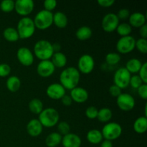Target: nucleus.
Wrapping results in <instances>:
<instances>
[{
	"label": "nucleus",
	"instance_id": "1",
	"mask_svg": "<svg viewBox=\"0 0 147 147\" xmlns=\"http://www.w3.org/2000/svg\"><path fill=\"white\" fill-rule=\"evenodd\" d=\"M60 83L67 90H71L78 85L80 78V73L75 67H67L60 75Z\"/></svg>",
	"mask_w": 147,
	"mask_h": 147
},
{
	"label": "nucleus",
	"instance_id": "2",
	"mask_svg": "<svg viewBox=\"0 0 147 147\" xmlns=\"http://www.w3.org/2000/svg\"><path fill=\"white\" fill-rule=\"evenodd\" d=\"M34 54L39 60H50L54 54L53 44L47 40H40L34 45Z\"/></svg>",
	"mask_w": 147,
	"mask_h": 147
},
{
	"label": "nucleus",
	"instance_id": "3",
	"mask_svg": "<svg viewBox=\"0 0 147 147\" xmlns=\"http://www.w3.org/2000/svg\"><path fill=\"white\" fill-rule=\"evenodd\" d=\"M60 119V115L54 108H47L43 109L39 114L38 120L43 127L52 128L57 125Z\"/></svg>",
	"mask_w": 147,
	"mask_h": 147
},
{
	"label": "nucleus",
	"instance_id": "4",
	"mask_svg": "<svg viewBox=\"0 0 147 147\" xmlns=\"http://www.w3.org/2000/svg\"><path fill=\"white\" fill-rule=\"evenodd\" d=\"M36 27L32 18L24 17L20 19L17 24V30L21 39H29L34 34Z\"/></svg>",
	"mask_w": 147,
	"mask_h": 147
},
{
	"label": "nucleus",
	"instance_id": "5",
	"mask_svg": "<svg viewBox=\"0 0 147 147\" xmlns=\"http://www.w3.org/2000/svg\"><path fill=\"white\" fill-rule=\"evenodd\" d=\"M36 28L40 30H47L53 24V13L47 10H40L33 20Z\"/></svg>",
	"mask_w": 147,
	"mask_h": 147
},
{
	"label": "nucleus",
	"instance_id": "6",
	"mask_svg": "<svg viewBox=\"0 0 147 147\" xmlns=\"http://www.w3.org/2000/svg\"><path fill=\"white\" fill-rule=\"evenodd\" d=\"M101 134L105 140L112 142L120 137L122 134V127L116 122H108L102 129Z\"/></svg>",
	"mask_w": 147,
	"mask_h": 147
},
{
	"label": "nucleus",
	"instance_id": "7",
	"mask_svg": "<svg viewBox=\"0 0 147 147\" xmlns=\"http://www.w3.org/2000/svg\"><path fill=\"white\" fill-rule=\"evenodd\" d=\"M131 74L125 67H122L116 70L113 75L114 85L121 89L126 88L129 86Z\"/></svg>",
	"mask_w": 147,
	"mask_h": 147
},
{
	"label": "nucleus",
	"instance_id": "8",
	"mask_svg": "<svg viewBox=\"0 0 147 147\" xmlns=\"http://www.w3.org/2000/svg\"><path fill=\"white\" fill-rule=\"evenodd\" d=\"M136 40L131 35L121 37L116 43V50L121 54H128L135 49Z\"/></svg>",
	"mask_w": 147,
	"mask_h": 147
},
{
	"label": "nucleus",
	"instance_id": "9",
	"mask_svg": "<svg viewBox=\"0 0 147 147\" xmlns=\"http://www.w3.org/2000/svg\"><path fill=\"white\" fill-rule=\"evenodd\" d=\"M95 60L90 55L84 54L81 55L78 62V70L83 74H89L93 70Z\"/></svg>",
	"mask_w": 147,
	"mask_h": 147
},
{
	"label": "nucleus",
	"instance_id": "10",
	"mask_svg": "<svg viewBox=\"0 0 147 147\" xmlns=\"http://www.w3.org/2000/svg\"><path fill=\"white\" fill-rule=\"evenodd\" d=\"M116 103L119 109L123 111H130L134 108L135 99L129 93H121L116 98Z\"/></svg>",
	"mask_w": 147,
	"mask_h": 147
},
{
	"label": "nucleus",
	"instance_id": "11",
	"mask_svg": "<svg viewBox=\"0 0 147 147\" xmlns=\"http://www.w3.org/2000/svg\"><path fill=\"white\" fill-rule=\"evenodd\" d=\"M34 3L32 0H17L14 1L16 12L23 17H27L34 10Z\"/></svg>",
	"mask_w": 147,
	"mask_h": 147
},
{
	"label": "nucleus",
	"instance_id": "12",
	"mask_svg": "<svg viewBox=\"0 0 147 147\" xmlns=\"http://www.w3.org/2000/svg\"><path fill=\"white\" fill-rule=\"evenodd\" d=\"M119 24V20L116 14L108 13L104 17L101 22V27L106 32H112L115 31Z\"/></svg>",
	"mask_w": 147,
	"mask_h": 147
},
{
	"label": "nucleus",
	"instance_id": "13",
	"mask_svg": "<svg viewBox=\"0 0 147 147\" xmlns=\"http://www.w3.org/2000/svg\"><path fill=\"white\" fill-rule=\"evenodd\" d=\"M17 57L22 65L27 67L32 65L34 63V54L28 47H20L17 52Z\"/></svg>",
	"mask_w": 147,
	"mask_h": 147
},
{
	"label": "nucleus",
	"instance_id": "14",
	"mask_svg": "<svg viewBox=\"0 0 147 147\" xmlns=\"http://www.w3.org/2000/svg\"><path fill=\"white\" fill-rule=\"evenodd\" d=\"M46 94L53 100H60L65 95V89L60 83H52L47 86Z\"/></svg>",
	"mask_w": 147,
	"mask_h": 147
},
{
	"label": "nucleus",
	"instance_id": "15",
	"mask_svg": "<svg viewBox=\"0 0 147 147\" xmlns=\"http://www.w3.org/2000/svg\"><path fill=\"white\" fill-rule=\"evenodd\" d=\"M55 67L50 60H41L37 66V72L42 78H48L54 73Z\"/></svg>",
	"mask_w": 147,
	"mask_h": 147
},
{
	"label": "nucleus",
	"instance_id": "16",
	"mask_svg": "<svg viewBox=\"0 0 147 147\" xmlns=\"http://www.w3.org/2000/svg\"><path fill=\"white\" fill-rule=\"evenodd\" d=\"M70 96L71 97L73 101L78 103H82L86 102L88 99L89 94L87 90L82 87L77 86L76 88L70 90Z\"/></svg>",
	"mask_w": 147,
	"mask_h": 147
},
{
	"label": "nucleus",
	"instance_id": "17",
	"mask_svg": "<svg viewBox=\"0 0 147 147\" xmlns=\"http://www.w3.org/2000/svg\"><path fill=\"white\" fill-rule=\"evenodd\" d=\"M61 144L63 147H80L82 141L78 135L69 133L63 136Z\"/></svg>",
	"mask_w": 147,
	"mask_h": 147
},
{
	"label": "nucleus",
	"instance_id": "18",
	"mask_svg": "<svg viewBox=\"0 0 147 147\" xmlns=\"http://www.w3.org/2000/svg\"><path fill=\"white\" fill-rule=\"evenodd\" d=\"M43 130V126L37 119H31L27 125V131L30 136L37 137L40 136Z\"/></svg>",
	"mask_w": 147,
	"mask_h": 147
},
{
	"label": "nucleus",
	"instance_id": "19",
	"mask_svg": "<svg viewBox=\"0 0 147 147\" xmlns=\"http://www.w3.org/2000/svg\"><path fill=\"white\" fill-rule=\"evenodd\" d=\"M129 23L131 27H138L140 28L143 25L146 24V17L143 13L139 12V11H136L130 14L129 17Z\"/></svg>",
	"mask_w": 147,
	"mask_h": 147
},
{
	"label": "nucleus",
	"instance_id": "20",
	"mask_svg": "<svg viewBox=\"0 0 147 147\" xmlns=\"http://www.w3.org/2000/svg\"><path fill=\"white\" fill-rule=\"evenodd\" d=\"M51 62L55 67L62 68L67 64V57L62 52L54 53L51 57Z\"/></svg>",
	"mask_w": 147,
	"mask_h": 147
},
{
	"label": "nucleus",
	"instance_id": "21",
	"mask_svg": "<svg viewBox=\"0 0 147 147\" xmlns=\"http://www.w3.org/2000/svg\"><path fill=\"white\" fill-rule=\"evenodd\" d=\"M86 139L88 142L92 144H98L101 143L103 138L100 131L98 129H91L87 133Z\"/></svg>",
	"mask_w": 147,
	"mask_h": 147
},
{
	"label": "nucleus",
	"instance_id": "22",
	"mask_svg": "<svg viewBox=\"0 0 147 147\" xmlns=\"http://www.w3.org/2000/svg\"><path fill=\"white\" fill-rule=\"evenodd\" d=\"M67 17L65 13L62 11H57L53 14V24L58 28H65L67 26Z\"/></svg>",
	"mask_w": 147,
	"mask_h": 147
},
{
	"label": "nucleus",
	"instance_id": "23",
	"mask_svg": "<svg viewBox=\"0 0 147 147\" xmlns=\"http://www.w3.org/2000/svg\"><path fill=\"white\" fill-rule=\"evenodd\" d=\"M134 130L139 134H143L147 130V118L145 116L139 117L134 123Z\"/></svg>",
	"mask_w": 147,
	"mask_h": 147
},
{
	"label": "nucleus",
	"instance_id": "24",
	"mask_svg": "<svg viewBox=\"0 0 147 147\" xmlns=\"http://www.w3.org/2000/svg\"><path fill=\"white\" fill-rule=\"evenodd\" d=\"M63 136L58 132H53L46 137L45 144L47 147H56L61 144Z\"/></svg>",
	"mask_w": 147,
	"mask_h": 147
},
{
	"label": "nucleus",
	"instance_id": "25",
	"mask_svg": "<svg viewBox=\"0 0 147 147\" xmlns=\"http://www.w3.org/2000/svg\"><path fill=\"white\" fill-rule=\"evenodd\" d=\"M93 31L91 28L88 26H82L79 27L76 32V36L80 41H85L91 37Z\"/></svg>",
	"mask_w": 147,
	"mask_h": 147
},
{
	"label": "nucleus",
	"instance_id": "26",
	"mask_svg": "<svg viewBox=\"0 0 147 147\" xmlns=\"http://www.w3.org/2000/svg\"><path fill=\"white\" fill-rule=\"evenodd\" d=\"M6 86L7 89L10 92H17L21 87V80L17 76H12L8 78L6 82Z\"/></svg>",
	"mask_w": 147,
	"mask_h": 147
},
{
	"label": "nucleus",
	"instance_id": "27",
	"mask_svg": "<svg viewBox=\"0 0 147 147\" xmlns=\"http://www.w3.org/2000/svg\"><path fill=\"white\" fill-rule=\"evenodd\" d=\"M142 65V63L139 59L131 58L126 62L125 68L131 74V73H139L141 67Z\"/></svg>",
	"mask_w": 147,
	"mask_h": 147
},
{
	"label": "nucleus",
	"instance_id": "28",
	"mask_svg": "<svg viewBox=\"0 0 147 147\" xmlns=\"http://www.w3.org/2000/svg\"><path fill=\"white\" fill-rule=\"evenodd\" d=\"M3 36H4V39L7 41L10 42H17L20 39L17 29L11 27H7L4 30V32H3Z\"/></svg>",
	"mask_w": 147,
	"mask_h": 147
},
{
	"label": "nucleus",
	"instance_id": "29",
	"mask_svg": "<svg viewBox=\"0 0 147 147\" xmlns=\"http://www.w3.org/2000/svg\"><path fill=\"white\" fill-rule=\"evenodd\" d=\"M113 116L111 110L109 108H102L98 112L97 119L99 121L103 123H108Z\"/></svg>",
	"mask_w": 147,
	"mask_h": 147
},
{
	"label": "nucleus",
	"instance_id": "30",
	"mask_svg": "<svg viewBox=\"0 0 147 147\" xmlns=\"http://www.w3.org/2000/svg\"><path fill=\"white\" fill-rule=\"evenodd\" d=\"M29 109L32 113L39 115L44 109L42 102L38 98L32 99L29 103Z\"/></svg>",
	"mask_w": 147,
	"mask_h": 147
},
{
	"label": "nucleus",
	"instance_id": "31",
	"mask_svg": "<svg viewBox=\"0 0 147 147\" xmlns=\"http://www.w3.org/2000/svg\"><path fill=\"white\" fill-rule=\"evenodd\" d=\"M116 30L120 36L126 37V36L130 35V34L132 32V27L129 23L122 22L118 25Z\"/></svg>",
	"mask_w": 147,
	"mask_h": 147
},
{
	"label": "nucleus",
	"instance_id": "32",
	"mask_svg": "<svg viewBox=\"0 0 147 147\" xmlns=\"http://www.w3.org/2000/svg\"><path fill=\"white\" fill-rule=\"evenodd\" d=\"M106 62L111 65H115L121 61V55L116 53H109L106 55Z\"/></svg>",
	"mask_w": 147,
	"mask_h": 147
},
{
	"label": "nucleus",
	"instance_id": "33",
	"mask_svg": "<svg viewBox=\"0 0 147 147\" xmlns=\"http://www.w3.org/2000/svg\"><path fill=\"white\" fill-rule=\"evenodd\" d=\"M0 9L5 13H9L14 9V1L13 0H3L0 3Z\"/></svg>",
	"mask_w": 147,
	"mask_h": 147
},
{
	"label": "nucleus",
	"instance_id": "34",
	"mask_svg": "<svg viewBox=\"0 0 147 147\" xmlns=\"http://www.w3.org/2000/svg\"><path fill=\"white\" fill-rule=\"evenodd\" d=\"M135 47H136L140 53L143 54H146L147 53V40L146 39L139 38L136 40V44H135Z\"/></svg>",
	"mask_w": 147,
	"mask_h": 147
},
{
	"label": "nucleus",
	"instance_id": "35",
	"mask_svg": "<svg viewBox=\"0 0 147 147\" xmlns=\"http://www.w3.org/2000/svg\"><path fill=\"white\" fill-rule=\"evenodd\" d=\"M57 131H58V133L60 134V135L65 136V135L70 133V126L67 122L60 121L59 122L58 124H57Z\"/></svg>",
	"mask_w": 147,
	"mask_h": 147
},
{
	"label": "nucleus",
	"instance_id": "36",
	"mask_svg": "<svg viewBox=\"0 0 147 147\" xmlns=\"http://www.w3.org/2000/svg\"><path fill=\"white\" fill-rule=\"evenodd\" d=\"M143 83V81H142V79L140 78L139 75H134V76H131V77L129 85H131V86L133 88L137 90Z\"/></svg>",
	"mask_w": 147,
	"mask_h": 147
},
{
	"label": "nucleus",
	"instance_id": "37",
	"mask_svg": "<svg viewBox=\"0 0 147 147\" xmlns=\"http://www.w3.org/2000/svg\"><path fill=\"white\" fill-rule=\"evenodd\" d=\"M98 110L95 106H89L86 110V116L89 119H95L97 118Z\"/></svg>",
	"mask_w": 147,
	"mask_h": 147
},
{
	"label": "nucleus",
	"instance_id": "38",
	"mask_svg": "<svg viewBox=\"0 0 147 147\" xmlns=\"http://www.w3.org/2000/svg\"><path fill=\"white\" fill-rule=\"evenodd\" d=\"M139 76L144 83L147 84V63H142V65L141 67L140 70L139 71Z\"/></svg>",
	"mask_w": 147,
	"mask_h": 147
},
{
	"label": "nucleus",
	"instance_id": "39",
	"mask_svg": "<svg viewBox=\"0 0 147 147\" xmlns=\"http://www.w3.org/2000/svg\"><path fill=\"white\" fill-rule=\"evenodd\" d=\"M11 73V67L7 63L0 64V77L4 78L8 76Z\"/></svg>",
	"mask_w": 147,
	"mask_h": 147
},
{
	"label": "nucleus",
	"instance_id": "40",
	"mask_svg": "<svg viewBox=\"0 0 147 147\" xmlns=\"http://www.w3.org/2000/svg\"><path fill=\"white\" fill-rule=\"evenodd\" d=\"M57 2L56 0H45L43 3L44 5V9L48 11H52L57 7Z\"/></svg>",
	"mask_w": 147,
	"mask_h": 147
},
{
	"label": "nucleus",
	"instance_id": "41",
	"mask_svg": "<svg viewBox=\"0 0 147 147\" xmlns=\"http://www.w3.org/2000/svg\"><path fill=\"white\" fill-rule=\"evenodd\" d=\"M130 11L128 9L122 8L116 14L119 20H126L130 16Z\"/></svg>",
	"mask_w": 147,
	"mask_h": 147
},
{
	"label": "nucleus",
	"instance_id": "42",
	"mask_svg": "<svg viewBox=\"0 0 147 147\" xmlns=\"http://www.w3.org/2000/svg\"><path fill=\"white\" fill-rule=\"evenodd\" d=\"M109 93H110V94L113 97L115 98H117L118 96H120L122 93L121 89L114 84L110 86V88H109Z\"/></svg>",
	"mask_w": 147,
	"mask_h": 147
},
{
	"label": "nucleus",
	"instance_id": "43",
	"mask_svg": "<svg viewBox=\"0 0 147 147\" xmlns=\"http://www.w3.org/2000/svg\"><path fill=\"white\" fill-rule=\"evenodd\" d=\"M138 94L144 100L147 99V84L143 83L139 88L137 89Z\"/></svg>",
	"mask_w": 147,
	"mask_h": 147
},
{
	"label": "nucleus",
	"instance_id": "44",
	"mask_svg": "<svg viewBox=\"0 0 147 147\" xmlns=\"http://www.w3.org/2000/svg\"><path fill=\"white\" fill-rule=\"evenodd\" d=\"M114 3V0H98V4L103 7H110Z\"/></svg>",
	"mask_w": 147,
	"mask_h": 147
},
{
	"label": "nucleus",
	"instance_id": "45",
	"mask_svg": "<svg viewBox=\"0 0 147 147\" xmlns=\"http://www.w3.org/2000/svg\"><path fill=\"white\" fill-rule=\"evenodd\" d=\"M60 100H61L62 103L65 106H71L72 103H73V100H72L71 97L69 95L65 94V96H63V98Z\"/></svg>",
	"mask_w": 147,
	"mask_h": 147
},
{
	"label": "nucleus",
	"instance_id": "46",
	"mask_svg": "<svg viewBox=\"0 0 147 147\" xmlns=\"http://www.w3.org/2000/svg\"><path fill=\"white\" fill-rule=\"evenodd\" d=\"M139 34H140L141 37L144 39L147 38V25L145 24L142 27L139 28Z\"/></svg>",
	"mask_w": 147,
	"mask_h": 147
},
{
	"label": "nucleus",
	"instance_id": "47",
	"mask_svg": "<svg viewBox=\"0 0 147 147\" xmlns=\"http://www.w3.org/2000/svg\"><path fill=\"white\" fill-rule=\"evenodd\" d=\"M100 147H113V144H112V142L109 140L102 141Z\"/></svg>",
	"mask_w": 147,
	"mask_h": 147
},
{
	"label": "nucleus",
	"instance_id": "48",
	"mask_svg": "<svg viewBox=\"0 0 147 147\" xmlns=\"http://www.w3.org/2000/svg\"><path fill=\"white\" fill-rule=\"evenodd\" d=\"M53 50H54V53H57V52H60V49H61V45L59 43L56 42L53 44Z\"/></svg>",
	"mask_w": 147,
	"mask_h": 147
}]
</instances>
